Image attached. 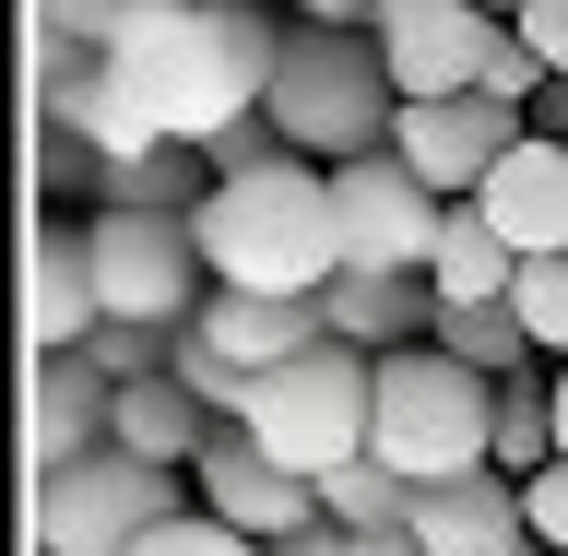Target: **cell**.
I'll use <instances>...</instances> for the list:
<instances>
[{"instance_id": "cell-17", "label": "cell", "mask_w": 568, "mask_h": 556, "mask_svg": "<svg viewBox=\"0 0 568 556\" xmlns=\"http://www.w3.org/2000/svg\"><path fill=\"white\" fill-rule=\"evenodd\" d=\"M320 320H332L344 344L390 355V344H426V332H438V284L426 273H332L320 284Z\"/></svg>"}, {"instance_id": "cell-4", "label": "cell", "mask_w": 568, "mask_h": 556, "mask_svg": "<svg viewBox=\"0 0 568 556\" xmlns=\"http://www.w3.org/2000/svg\"><path fill=\"white\" fill-rule=\"evenodd\" d=\"M367 451L415 486H450V474H497V380L462 367L438 332L426 344H390L379 355V426Z\"/></svg>"}, {"instance_id": "cell-30", "label": "cell", "mask_w": 568, "mask_h": 556, "mask_svg": "<svg viewBox=\"0 0 568 556\" xmlns=\"http://www.w3.org/2000/svg\"><path fill=\"white\" fill-rule=\"evenodd\" d=\"M273 556H355V533H344V522H308V533H284Z\"/></svg>"}, {"instance_id": "cell-31", "label": "cell", "mask_w": 568, "mask_h": 556, "mask_svg": "<svg viewBox=\"0 0 568 556\" xmlns=\"http://www.w3.org/2000/svg\"><path fill=\"white\" fill-rule=\"evenodd\" d=\"M296 24H379V0H296Z\"/></svg>"}, {"instance_id": "cell-1", "label": "cell", "mask_w": 568, "mask_h": 556, "mask_svg": "<svg viewBox=\"0 0 568 556\" xmlns=\"http://www.w3.org/2000/svg\"><path fill=\"white\" fill-rule=\"evenodd\" d=\"M273 60H284V24L261 0H154V12L106 48V71H119V83L166 119V142H190V154H202L213 131L261 119Z\"/></svg>"}, {"instance_id": "cell-32", "label": "cell", "mask_w": 568, "mask_h": 556, "mask_svg": "<svg viewBox=\"0 0 568 556\" xmlns=\"http://www.w3.org/2000/svg\"><path fill=\"white\" fill-rule=\"evenodd\" d=\"M532 131H557V142H568V71L545 83V95H532Z\"/></svg>"}, {"instance_id": "cell-12", "label": "cell", "mask_w": 568, "mask_h": 556, "mask_svg": "<svg viewBox=\"0 0 568 556\" xmlns=\"http://www.w3.org/2000/svg\"><path fill=\"white\" fill-rule=\"evenodd\" d=\"M95 320H106L95 249L71 237L60 213H36V237H24V344L36 355H83V344H95Z\"/></svg>"}, {"instance_id": "cell-35", "label": "cell", "mask_w": 568, "mask_h": 556, "mask_svg": "<svg viewBox=\"0 0 568 556\" xmlns=\"http://www.w3.org/2000/svg\"><path fill=\"white\" fill-rule=\"evenodd\" d=\"M390 12H415V0H379V24H390Z\"/></svg>"}, {"instance_id": "cell-28", "label": "cell", "mask_w": 568, "mask_h": 556, "mask_svg": "<svg viewBox=\"0 0 568 556\" xmlns=\"http://www.w3.org/2000/svg\"><path fill=\"white\" fill-rule=\"evenodd\" d=\"M521 509H532V545H557V556H568V462L521 474Z\"/></svg>"}, {"instance_id": "cell-3", "label": "cell", "mask_w": 568, "mask_h": 556, "mask_svg": "<svg viewBox=\"0 0 568 556\" xmlns=\"http://www.w3.org/2000/svg\"><path fill=\"white\" fill-rule=\"evenodd\" d=\"M284 154H320V166H355L379 154L390 119H403V83H390L379 36L355 24H284V60H273V95H261Z\"/></svg>"}, {"instance_id": "cell-24", "label": "cell", "mask_w": 568, "mask_h": 556, "mask_svg": "<svg viewBox=\"0 0 568 556\" xmlns=\"http://www.w3.org/2000/svg\"><path fill=\"white\" fill-rule=\"evenodd\" d=\"M166 367H178V380H190V391L213 403V426H237V415H248V391H261L248 367H225V355H213L202 332H178V344H166Z\"/></svg>"}, {"instance_id": "cell-7", "label": "cell", "mask_w": 568, "mask_h": 556, "mask_svg": "<svg viewBox=\"0 0 568 556\" xmlns=\"http://www.w3.org/2000/svg\"><path fill=\"white\" fill-rule=\"evenodd\" d=\"M83 249H95V296H106V320L190 332V309L213 296V261H202V225H190V213L106 202L95 225H83Z\"/></svg>"}, {"instance_id": "cell-6", "label": "cell", "mask_w": 568, "mask_h": 556, "mask_svg": "<svg viewBox=\"0 0 568 556\" xmlns=\"http://www.w3.org/2000/svg\"><path fill=\"white\" fill-rule=\"evenodd\" d=\"M178 486L190 474H166V462L106 438V451L36 474V556H131L154 522H178Z\"/></svg>"}, {"instance_id": "cell-18", "label": "cell", "mask_w": 568, "mask_h": 556, "mask_svg": "<svg viewBox=\"0 0 568 556\" xmlns=\"http://www.w3.org/2000/svg\"><path fill=\"white\" fill-rule=\"evenodd\" d=\"M106 438L142 462H166V474H190V462L213 451V403L178 367H154V380H119V415H106Z\"/></svg>"}, {"instance_id": "cell-13", "label": "cell", "mask_w": 568, "mask_h": 556, "mask_svg": "<svg viewBox=\"0 0 568 556\" xmlns=\"http://www.w3.org/2000/svg\"><path fill=\"white\" fill-rule=\"evenodd\" d=\"M415 545L426 556H532L521 474H450V486H415Z\"/></svg>"}, {"instance_id": "cell-10", "label": "cell", "mask_w": 568, "mask_h": 556, "mask_svg": "<svg viewBox=\"0 0 568 556\" xmlns=\"http://www.w3.org/2000/svg\"><path fill=\"white\" fill-rule=\"evenodd\" d=\"M190 497H202L213 522H237L248 545H284V533L332 522V509H320V474H284L248 426H213V451L190 462Z\"/></svg>"}, {"instance_id": "cell-11", "label": "cell", "mask_w": 568, "mask_h": 556, "mask_svg": "<svg viewBox=\"0 0 568 556\" xmlns=\"http://www.w3.org/2000/svg\"><path fill=\"white\" fill-rule=\"evenodd\" d=\"M367 36H379V60H390L403 95H474L509 24H497L486 0H415V12H390V24H367Z\"/></svg>"}, {"instance_id": "cell-16", "label": "cell", "mask_w": 568, "mask_h": 556, "mask_svg": "<svg viewBox=\"0 0 568 556\" xmlns=\"http://www.w3.org/2000/svg\"><path fill=\"white\" fill-rule=\"evenodd\" d=\"M474 202L497 213V237L521 249V261H532V249H568V142L557 131H521Z\"/></svg>"}, {"instance_id": "cell-22", "label": "cell", "mask_w": 568, "mask_h": 556, "mask_svg": "<svg viewBox=\"0 0 568 556\" xmlns=\"http://www.w3.org/2000/svg\"><path fill=\"white\" fill-rule=\"evenodd\" d=\"M438 344H450L462 367H486V380H521V367H545L509 296H486V309H438Z\"/></svg>"}, {"instance_id": "cell-14", "label": "cell", "mask_w": 568, "mask_h": 556, "mask_svg": "<svg viewBox=\"0 0 568 556\" xmlns=\"http://www.w3.org/2000/svg\"><path fill=\"white\" fill-rule=\"evenodd\" d=\"M106 415H119V380H106L95 355H36V380H24V451H36V474L106 451Z\"/></svg>"}, {"instance_id": "cell-33", "label": "cell", "mask_w": 568, "mask_h": 556, "mask_svg": "<svg viewBox=\"0 0 568 556\" xmlns=\"http://www.w3.org/2000/svg\"><path fill=\"white\" fill-rule=\"evenodd\" d=\"M557 462H568V355H557Z\"/></svg>"}, {"instance_id": "cell-5", "label": "cell", "mask_w": 568, "mask_h": 556, "mask_svg": "<svg viewBox=\"0 0 568 556\" xmlns=\"http://www.w3.org/2000/svg\"><path fill=\"white\" fill-rule=\"evenodd\" d=\"M248 438L284 462V474H344L367 451V426H379V355L344 344V332H320L308 355H284L273 380L248 391Z\"/></svg>"}, {"instance_id": "cell-23", "label": "cell", "mask_w": 568, "mask_h": 556, "mask_svg": "<svg viewBox=\"0 0 568 556\" xmlns=\"http://www.w3.org/2000/svg\"><path fill=\"white\" fill-rule=\"evenodd\" d=\"M509 309H521L532 355L557 367V355H568V249H532V261H521V284H509Z\"/></svg>"}, {"instance_id": "cell-25", "label": "cell", "mask_w": 568, "mask_h": 556, "mask_svg": "<svg viewBox=\"0 0 568 556\" xmlns=\"http://www.w3.org/2000/svg\"><path fill=\"white\" fill-rule=\"evenodd\" d=\"M142 12H154V0H48V36H60V48H83V60H106Z\"/></svg>"}, {"instance_id": "cell-8", "label": "cell", "mask_w": 568, "mask_h": 556, "mask_svg": "<svg viewBox=\"0 0 568 556\" xmlns=\"http://www.w3.org/2000/svg\"><path fill=\"white\" fill-rule=\"evenodd\" d=\"M332 213H344V273H426V249L450 225V202H438L390 142L355 154V166H332Z\"/></svg>"}, {"instance_id": "cell-21", "label": "cell", "mask_w": 568, "mask_h": 556, "mask_svg": "<svg viewBox=\"0 0 568 556\" xmlns=\"http://www.w3.org/2000/svg\"><path fill=\"white\" fill-rule=\"evenodd\" d=\"M320 509H332L344 533H403L415 522V474H390L379 451H355L344 474H320Z\"/></svg>"}, {"instance_id": "cell-15", "label": "cell", "mask_w": 568, "mask_h": 556, "mask_svg": "<svg viewBox=\"0 0 568 556\" xmlns=\"http://www.w3.org/2000/svg\"><path fill=\"white\" fill-rule=\"evenodd\" d=\"M190 332H202L225 367H248V380H273L284 355H308L332 320H320V296H248V284H213L202 309H190Z\"/></svg>"}, {"instance_id": "cell-26", "label": "cell", "mask_w": 568, "mask_h": 556, "mask_svg": "<svg viewBox=\"0 0 568 556\" xmlns=\"http://www.w3.org/2000/svg\"><path fill=\"white\" fill-rule=\"evenodd\" d=\"M131 556H273V545H248L237 522H213V509H178V522H154Z\"/></svg>"}, {"instance_id": "cell-20", "label": "cell", "mask_w": 568, "mask_h": 556, "mask_svg": "<svg viewBox=\"0 0 568 556\" xmlns=\"http://www.w3.org/2000/svg\"><path fill=\"white\" fill-rule=\"evenodd\" d=\"M557 462V367L497 380V474H545Z\"/></svg>"}, {"instance_id": "cell-2", "label": "cell", "mask_w": 568, "mask_h": 556, "mask_svg": "<svg viewBox=\"0 0 568 556\" xmlns=\"http://www.w3.org/2000/svg\"><path fill=\"white\" fill-rule=\"evenodd\" d=\"M190 225H202L213 284H248V296H320L344 273V213H332L320 154H261V166L213 178L190 202Z\"/></svg>"}, {"instance_id": "cell-9", "label": "cell", "mask_w": 568, "mask_h": 556, "mask_svg": "<svg viewBox=\"0 0 568 556\" xmlns=\"http://www.w3.org/2000/svg\"><path fill=\"white\" fill-rule=\"evenodd\" d=\"M532 119L521 107H497V95H403V119H390V154L438 190V202H474L497 178V154L521 142Z\"/></svg>"}, {"instance_id": "cell-19", "label": "cell", "mask_w": 568, "mask_h": 556, "mask_svg": "<svg viewBox=\"0 0 568 556\" xmlns=\"http://www.w3.org/2000/svg\"><path fill=\"white\" fill-rule=\"evenodd\" d=\"M426 284H438V309H486V296L521 284V249L497 237L486 202H450V225H438V249H426Z\"/></svg>"}, {"instance_id": "cell-29", "label": "cell", "mask_w": 568, "mask_h": 556, "mask_svg": "<svg viewBox=\"0 0 568 556\" xmlns=\"http://www.w3.org/2000/svg\"><path fill=\"white\" fill-rule=\"evenodd\" d=\"M521 36L545 48V71H568V0H532V12H521Z\"/></svg>"}, {"instance_id": "cell-27", "label": "cell", "mask_w": 568, "mask_h": 556, "mask_svg": "<svg viewBox=\"0 0 568 556\" xmlns=\"http://www.w3.org/2000/svg\"><path fill=\"white\" fill-rule=\"evenodd\" d=\"M166 344H178V332H154V320H95V344H83V355H95L106 380H154Z\"/></svg>"}, {"instance_id": "cell-34", "label": "cell", "mask_w": 568, "mask_h": 556, "mask_svg": "<svg viewBox=\"0 0 568 556\" xmlns=\"http://www.w3.org/2000/svg\"><path fill=\"white\" fill-rule=\"evenodd\" d=\"M486 12H497V24H521V12H532V0H486Z\"/></svg>"}]
</instances>
